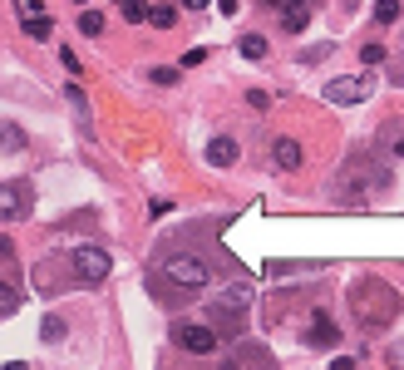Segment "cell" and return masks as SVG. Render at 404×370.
Listing matches in <instances>:
<instances>
[{
  "instance_id": "1",
  "label": "cell",
  "mask_w": 404,
  "mask_h": 370,
  "mask_svg": "<svg viewBox=\"0 0 404 370\" xmlns=\"http://www.w3.org/2000/svg\"><path fill=\"white\" fill-rule=\"evenodd\" d=\"M345 301H350L360 326H394V316H399V291L389 282H380V277H360L345 291Z\"/></svg>"
},
{
  "instance_id": "2",
  "label": "cell",
  "mask_w": 404,
  "mask_h": 370,
  "mask_svg": "<svg viewBox=\"0 0 404 370\" xmlns=\"http://www.w3.org/2000/svg\"><path fill=\"white\" fill-rule=\"evenodd\" d=\"M247 306H252V287H247V282L222 287V291L207 301V326H232V321H242Z\"/></svg>"
},
{
  "instance_id": "3",
  "label": "cell",
  "mask_w": 404,
  "mask_h": 370,
  "mask_svg": "<svg viewBox=\"0 0 404 370\" xmlns=\"http://www.w3.org/2000/svg\"><path fill=\"white\" fill-rule=\"evenodd\" d=\"M163 277L172 287H183V291H197V287L212 282V267H207V262H197V257H168L163 262Z\"/></svg>"
},
{
  "instance_id": "4",
  "label": "cell",
  "mask_w": 404,
  "mask_h": 370,
  "mask_svg": "<svg viewBox=\"0 0 404 370\" xmlns=\"http://www.w3.org/2000/svg\"><path fill=\"white\" fill-rule=\"evenodd\" d=\"M70 277H74V282H89V287L104 282V277H108V252L94 247V242L74 247V252H70Z\"/></svg>"
},
{
  "instance_id": "5",
  "label": "cell",
  "mask_w": 404,
  "mask_h": 370,
  "mask_svg": "<svg viewBox=\"0 0 404 370\" xmlns=\"http://www.w3.org/2000/svg\"><path fill=\"white\" fill-rule=\"evenodd\" d=\"M168 336L178 341L183 351H193V355H212V351L222 346V336H217V331H212L207 321H178V326H172Z\"/></svg>"
},
{
  "instance_id": "6",
  "label": "cell",
  "mask_w": 404,
  "mask_h": 370,
  "mask_svg": "<svg viewBox=\"0 0 404 370\" xmlns=\"http://www.w3.org/2000/svg\"><path fill=\"white\" fill-rule=\"evenodd\" d=\"M370 94H375V84L365 74H345V79H330L325 84V99L330 104H365Z\"/></svg>"
},
{
  "instance_id": "7",
  "label": "cell",
  "mask_w": 404,
  "mask_h": 370,
  "mask_svg": "<svg viewBox=\"0 0 404 370\" xmlns=\"http://www.w3.org/2000/svg\"><path fill=\"white\" fill-rule=\"evenodd\" d=\"M227 370H276V355L266 351V346H237L232 351V360H227Z\"/></svg>"
},
{
  "instance_id": "8",
  "label": "cell",
  "mask_w": 404,
  "mask_h": 370,
  "mask_svg": "<svg viewBox=\"0 0 404 370\" xmlns=\"http://www.w3.org/2000/svg\"><path fill=\"white\" fill-rule=\"evenodd\" d=\"M30 213V193L20 183H0V223H15Z\"/></svg>"
},
{
  "instance_id": "9",
  "label": "cell",
  "mask_w": 404,
  "mask_h": 370,
  "mask_svg": "<svg viewBox=\"0 0 404 370\" xmlns=\"http://www.w3.org/2000/svg\"><path fill=\"white\" fill-rule=\"evenodd\" d=\"M237 153H242L237 138H227V134L207 138V163H212V168H232V163H237Z\"/></svg>"
},
{
  "instance_id": "10",
  "label": "cell",
  "mask_w": 404,
  "mask_h": 370,
  "mask_svg": "<svg viewBox=\"0 0 404 370\" xmlns=\"http://www.w3.org/2000/svg\"><path fill=\"white\" fill-rule=\"evenodd\" d=\"M306 346H316V351H330V346H340V331H335V321H330L325 311L311 321V331H306Z\"/></svg>"
},
{
  "instance_id": "11",
  "label": "cell",
  "mask_w": 404,
  "mask_h": 370,
  "mask_svg": "<svg viewBox=\"0 0 404 370\" xmlns=\"http://www.w3.org/2000/svg\"><path fill=\"white\" fill-rule=\"evenodd\" d=\"M271 163H276L281 173L301 168V143H296V138H276V143H271Z\"/></svg>"
},
{
  "instance_id": "12",
  "label": "cell",
  "mask_w": 404,
  "mask_h": 370,
  "mask_svg": "<svg viewBox=\"0 0 404 370\" xmlns=\"http://www.w3.org/2000/svg\"><path fill=\"white\" fill-rule=\"evenodd\" d=\"M20 301H25V291H20L15 282H0V321H6V316H15V311H20Z\"/></svg>"
},
{
  "instance_id": "13",
  "label": "cell",
  "mask_w": 404,
  "mask_h": 370,
  "mask_svg": "<svg viewBox=\"0 0 404 370\" xmlns=\"http://www.w3.org/2000/svg\"><path fill=\"white\" fill-rule=\"evenodd\" d=\"M281 25H286V35H301V30L311 25V6H296V10H281Z\"/></svg>"
},
{
  "instance_id": "14",
  "label": "cell",
  "mask_w": 404,
  "mask_h": 370,
  "mask_svg": "<svg viewBox=\"0 0 404 370\" xmlns=\"http://www.w3.org/2000/svg\"><path fill=\"white\" fill-rule=\"evenodd\" d=\"M65 99H70V109H74L79 129H89V99H84V89H79V84H70V89H65Z\"/></svg>"
},
{
  "instance_id": "15",
  "label": "cell",
  "mask_w": 404,
  "mask_h": 370,
  "mask_svg": "<svg viewBox=\"0 0 404 370\" xmlns=\"http://www.w3.org/2000/svg\"><path fill=\"white\" fill-rule=\"evenodd\" d=\"M65 331H70V326L60 321V316H45V321H40V341H45V346H60Z\"/></svg>"
},
{
  "instance_id": "16",
  "label": "cell",
  "mask_w": 404,
  "mask_h": 370,
  "mask_svg": "<svg viewBox=\"0 0 404 370\" xmlns=\"http://www.w3.org/2000/svg\"><path fill=\"white\" fill-rule=\"evenodd\" d=\"M148 25L172 30V25H178V6H172V0H168V6H153V10H148Z\"/></svg>"
},
{
  "instance_id": "17",
  "label": "cell",
  "mask_w": 404,
  "mask_h": 370,
  "mask_svg": "<svg viewBox=\"0 0 404 370\" xmlns=\"http://www.w3.org/2000/svg\"><path fill=\"white\" fill-rule=\"evenodd\" d=\"M237 49H242L247 60H266V35H257V30H252V35H242V40H237Z\"/></svg>"
},
{
  "instance_id": "18",
  "label": "cell",
  "mask_w": 404,
  "mask_h": 370,
  "mask_svg": "<svg viewBox=\"0 0 404 370\" xmlns=\"http://www.w3.org/2000/svg\"><path fill=\"white\" fill-rule=\"evenodd\" d=\"M25 35H30V40H49V35H54V20H45V15H25Z\"/></svg>"
},
{
  "instance_id": "19",
  "label": "cell",
  "mask_w": 404,
  "mask_h": 370,
  "mask_svg": "<svg viewBox=\"0 0 404 370\" xmlns=\"http://www.w3.org/2000/svg\"><path fill=\"white\" fill-rule=\"evenodd\" d=\"M119 15L129 25H138V20H148V6H143V0H119Z\"/></svg>"
},
{
  "instance_id": "20",
  "label": "cell",
  "mask_w": 404,
  "mask_h": 370,
  "mask_svg": "<svg viewBox=\"0 0 404 370\" xmlns=\"http://www.w3.org/2000/svg\"><path fill=\"white\" fill-rule=\"evenodd\" d=\"M375 20L380 25H394L399 20V0H375Z\"/></svg>"
},
{
  "instance_id": "21",
  "label": "cell",
  "mask_w": 404,
  "mask_h": 370,
  "mask_svg": "<svg viewBox=\"0 0 404 370\" xmlns=\"http://www.w3.org/2000/svg\"><path fill=\"white\" fill-rule=\"evenodd\" d=\"M79 30H84V35H99V30H104V15L84 10V15H79Z\"/></svg>"
},
{
  "instance_id": "22",
  "label": "cell",
  "mask_w": 404,
  "mask_h": 370,
  "mask_svg": "<svg viewBox=\"0 0 404 370\" xmlns=\"http://www.w3.org/2000/svg\"><path fill=\"white\" fill-rule=\"evenodd\" d=\"M360 60H365V65H380V60H385V45H360Z\"/></svg>"
},
{
  "instance_id": "23",
  "label": "cell",
  "mask_w": 404,
  "mask_h": 370,
  "mask_svg": "<svg viewBox=\"0 0 404 370\" xmlns=\"http://www.w3.org/2000/svg\"><path fill=\"white\" fill-rule=\"evenodd\" d=\"M207 55H212V49H202V45H197V49H188V55H183V70H193V65H202Z\"/></svg>"
},
{
  "instance_id": "24",
  "label": "cell",
  "mask_w": 404,
  "mask_h": 370,
  "mask_svg": "<svg viewBox=\"0 0 404 370\" xmlns=\"http://www.w3.org/2000/svg\"><path fill=\"white\" fill-rule=\"evenodd\" d=\"M153 84H178V70H148Z\"/></svg>"
},
{
  "instance_id": "25",
  "label": "cell",
  "mask_w": 404,
  "mask_h": 370,
  "mask_svg": "<svg viewBox=\"0 0 404 370\" xmlns=\"http://www.w3.org/2000/svg\"><path fill=\"white\" fill-rule=\"evenodd\" d=\"M60 55H65V70H70V74H79V70H84V60L74 55V49H60Z\"/></svg>"
},
{
  "instance_id": "26",
  "label": "cell",
  "mask_w": 404,
  "mask_h": 370,
  "mask_svg": "<svg viewBox=\"0 0 404 370\" xmlns=\"http://www.w3.org/2000/svg\"><path fill=\"white\" fill-rule=\"evenodd\" d=\"M247 104H252V109H266L271 99H266V89H247Z\"/></svg>"
},
{
  "instance_id": "27",
  "label": "cell",
  "mask_w": 404,
  "mask_h": 370,
  "mask_svg": "<svg viewBox=\"0 0 404 370\" xmlns=\"http://www.w3.org/2000/svg\"><path fill=\"white\" fill-rule=\"evenodd\" d=\"M266 6H276V10H296V6H311V0H266Z\"/></svg>"
},
{
  "instance_id": "28",
  "label": "cell",
  "mask_w": 404,
  "mask_h": 370,
  "mask_svg": "<svg viewBox=\"0 0 404 370\" xmlns=\"http://www.w3.org/2000/svg\"><path fill=\"white\" fill-rule=\"evenodd\" d=\"M330 370H355V360H350V355H340V360H330Z\"/></svg>"
},
{
  "instance_id": "29",
  "label": "cell",
  "mask_w": 404,
  "mask_h": 370,
  "mask_svg": "<svg viewBox=\"0 0 404 370\" xmlns=\"http://www.w3.org/2000/svg\"><path fill=\"white\" fill-rule=\"evenodd\" d=\"M217 10L222 15H237V0H217Z\"/></svg>"
},
{
  "instance_id": "30",
  "label": "cell",
  "mask_w": 404,
  "mask_h": 370,
  "mask_svg": "<svg viewBox=\"0 0 404 370\" xmlns=\"http://www.w3.org/2000/svg\"><path fill=\"white\" fill-rule=\"evenodd\" d=\"M389 365H404V346H389Z\"/></svg>"
},
{
  "instance_id": "31",
  "label": "cell",
  "mask_w": 404,
  "mask_h": 370,
  "mask_svg": "<svg viewBox=\"0 0 404 370\" xmlns=\"http://www.w3.org/2000/svg\"><path fill=\"white\" fill-rule=\"evenodd\" d=\"M0 257H15V247H10V237H0Z\"/></svg>"
},
{
  "instance_id": "32",
  "label": "cell",
  "mask_w": 404,
  "mask_h": 370,
  "mask_svg": "<svg viewBox=\"0 0 404 370\" xmlns=\"http://www.w3.org/2000/svg\"><path fill=\"white\" fill-rule=\"evenodd\" d=\"M183 6H188V10H202V6H207V0H183Z\"/></svg>"
},
{
  "instance_id": "33",
  "label": "cell",
  "mask_w": 404,
  "mask_h": 370,
  "mask_svg": "<svg viewBox=\"0 0 404 370\" xmlns=\"http://www.w3.org/2000/svg\"><path fill=\"white\" fill-rule=\"evenodd\" d=\"M6 370H30V365H25V360H10V365H6Z\"/></svg>"
},
{
  "instance_id": "34",
  "label": "cell",
  "mask_w": 404,
  "mask_h": 370,
  "mask_svg": "<svg viewBox=\"0 0 404 370\" xmlns=\"http://www.w3.org/2000/svg\"><path fill=\"white\" fill-rule=\"evenodd\" d=\"M394 153H399V158H404V138H394Z\"/></svg>"
},
{
  "instance_id": "35",
  "label": "cell",
  "mask_w": 404,
  "mask_h": 370,
  "mask_svg": "<svg viewBox=\"0 0 404 370\" xmlns=\"http://www.w3.org/2000/svg\"><path fill=\"white\" fill-rule=\"evenodd\" d=\"M74 6H84V0H74Z\"/></svg>"
}]
</instances>
